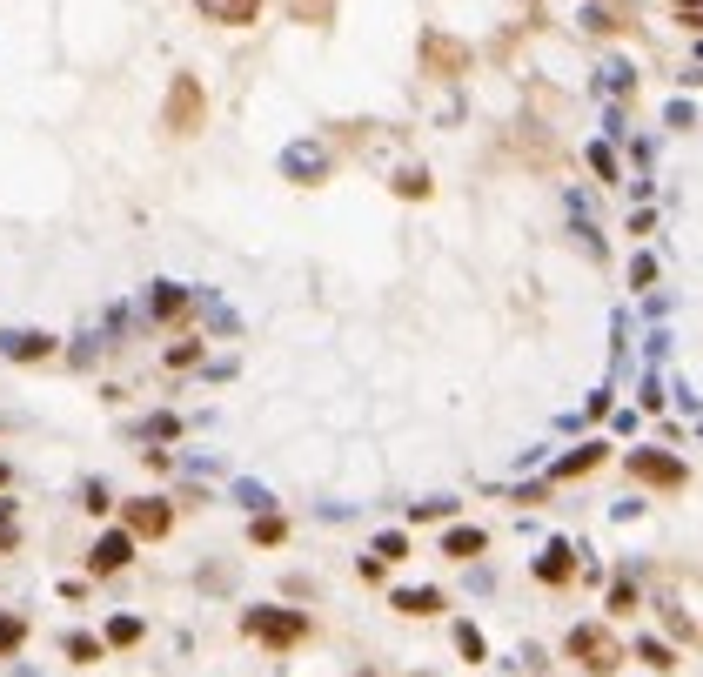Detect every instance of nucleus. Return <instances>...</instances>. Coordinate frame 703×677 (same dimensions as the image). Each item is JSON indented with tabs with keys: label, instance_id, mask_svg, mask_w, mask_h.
Returning <instances> with one entry per match:
<instances>
[{
	"label": "nucleus",
	"instance_id": "obj_1",
	"mask_svg": "<svg viewBox=\"0 0 703 677\" xmlns=\"http://www.w3.org/2000/svg\"><path fill=\"white\" fill-rule=\"evenodd\" d=\"M161 121H168V135H195L201 121H208V94H201L195 74H175V88H168V108H161Z\"/></svg>",
	"mask_w": 703,
	"mask_h": 677
},
{
	"label": "nucleus",
	"instance_id": "obj_2",
	"mask_svg": "<svg viewBox=\"0 0 703 677\" xmlns=\"http://www.w3.org/2000/svg\"><path fill=\"white\" fill-rule=\"evenodd\" d=\"M563 651H570L576 664H590V671H616V664H623V644H616L610 631H596V624H576Z\"/></svg>",
	"mask_w": 703,
	"mask_h": 677
},
{
	"label": "nucleus",
	"instance_id": "obj_3",
	"mask_svg": "<svg viewBox=\"0 0 703 677\" xmlns=\"http://www.w3.org/2000/svg\"><path fill=\"white\" fill-rule=\"evenodd\" d=\"M248 637H262V644L288 651V644H302V637H308V617H302V610H248Z\"/></svg>",
	"mask_w": 703,
	"mask_h": 677
},
{
	"label": "nucleus",
	"instance_id": "obj_4",
	"mask_svg": "<svg viewBox=\"0 0 703 677\" xmlns=\"http://www.w3.org/2000/svg\"><path fill=\"white\" fill-rule=\"evenodd\" d=\"M630 476H643V483H663V490H677V483H683V476H690V470H683L677 456H657V450H630Z\"/></svg>",
	"mask_w": 703,
	"mask_h": 677
},
{
	"label": "nucleus",
	"instance_id": "obj_5",
	"mask_svg": "<svg viewBox=\"0 0 703 677\" xmlns=\"http://www.w3.org/2000/svg\"><path fill=\"white\" fill-rule=\"evenodd\" d=\"M201 21H221V27H255L262 21V0H195Z\"/></svg>",
	"mask_w": 703,
	"mask_h": 677
},
{
	"label": "nucleus",
	"instance_id": "obj_6",
	"mask_svg": "<svg viewBox=\"0 0 703 677\" xmlns=\"http://www.w3.org/2000/svg\"><path fill=\"white\" fill-rule=\"evenodd\" d=\"M168 523H175V517H168V503H148V497L128 503V537H161Z\"/></svg>",
	"mask_w": 703,
	"mask_h": 677
},
{
	"label": "nucleus",
	"instance_id": "obj_7",
	"mask_svg": "<svg viewBox=\"0 0 703 677\" xmlns=\"http://www.w3.org/2000/svg\"><path fill=\"white\" fill-rule=\"evenodd\" d=\"M422 54H429V68H436V74H462V68H469V47L442 41V34H422Z\"/></svg>",
	"mask_w": 703,
	"mask_h": 677
},
{
	"label": "nucleus",
	"instance_id": "obj_8",
	"mask_svg": "<svg viewBox=\"0 0 703 677\" xmlns=\"http://www.w3.org/2000/svg\"><path fill=\"white\" fill-rule=\"evenodd\" d=\"M128 557H134V537H101L94 543V577H114V570H128Z\"/></svg>",
	"mask_w": 703,
	"mask_h": 677
},
{
	"label": "nucleus",
	"instance_id": "obj_9",
	"mask_svg": "<svg viewBox=\"0 0 703 677\" xmlns=\"http://www.w3.org/2000/svg\"><path fill=\"white\" fill-rule=\"evenodd\" d=\"M536 577H543V584H570V577H576V550H570V543H550L543 564H536Z\"/></svg>",
	"mask_w": 703,
	"mask_h": 677
},
{
	"label": "nucleus",
	"instance_id": "obj_10",
	"mask_svg": "<svg viewBox=\"0 0 703 677\" xmlns=\"http://www.w3.org/2000/svg\"><path fill=\"white\" fill-rule=\"evenodd\" d=\"M396 610H402V617H436L442 590H396Z\"/></svg>",
	"mask_w": 703,
	"mask_h": 677
},
{
	"label": "nucleus",
	"instance_id": "obj_11",
	"mask_svg": "<svg viewBox=\"0 0 703 677\" xmlns=\"http://www.w3.org/2000/svg\"><path fill=\"white\" fill-rule=\"evenodd\" d=\"M288 21H302V27H329V21H335V0H288Z\"/></svg>",
	"mask_w": 703,
	"mask_h": 677
},
{
	"label": "nucleus",
	"instance_id": "obj_12",
	"mask_svg": "<svg viewBox=\"0 0 703 677\" xmlns=\"http://www.w3.org/2000/svg\"><path fill=\"white\" fill-rule=\"evenodd\" d=\"M442 550L469 564V557H483V530H449V543H442Z\"/></svg>",
	"mask_w": 703,
	"mask_h": 677
},
{
	"label": "nucleus",
	"instance_id": "obj_13",
	"mask_svg": "<svg viewBox=\"0 0 703 677\" xmlns=\"http://www.w3.org/2000/svg\"><path fill=\"white\" fill-rule=\"evenodd\" d=\"M396 195H429V175H422V168H396Z\"/></svg>",
	"mask_w": 703,
	"mask_h": 677
},
{
	"label": "nucleus",
	"instance_id": "obj_14",
	"mask_svg": "<svg viewBox=\"0 0 703 677\" xmlns=\"http://www.w3.org/2000/svg\"><path fill=\"white\" fill-rule=\"evenodd\" d=\"M67 657H74V664H101V644H94V637H67Z\"/></svg>",
	"mask_w": 703,
	"mask_h": 677
},
{
	"label": "nucleus",
	"instance_id": "obj_15",
	"mask_svg": "<svg viewBox=\"0 0 703 677\" xmlns=\"http://www.w3.org/2000/svg\"><path fill=\"white\" fill-rule=\"evenodd\" d=\"M181 309H188V295H181V289H161V295H154V316H181Z\"/></svg>",
	"mask_w": 703,
	"mask_h": 677
},
{
	"label": "nucleus",
	"instance_id": "obj_16",
	"mask_svg": "<svg viewBox=\"0 0 703 677\" xmlns=\"http://www.w3.org/2000/svg\"><path fill=\"white\" fill-rule=\"evenodd\" d=\"M288 175H322V155H308V148H295V155H288Z\"/></svg>",
	"mask_w": 703,
	"mask_h": 677
},
{
	"label": "nucleus",
	"instance_id": "obj_17",
	"mask_svg": "<svg viewBox=\"0 0 703 677\" xmlns=\"http://www.w3.org/2000/svg\"><path fill=\"white\" fill-rule=\"evenodd\" d=\"M282 537H288L282 517H262V523H255V543H282Z\"/></svg>",
	"mask_w": 703,
	"mask_h": 677
},
{
	"label": "nucleus",
	"instance_id": "obj_18",
	"mask_svg": "<svg viewBox=\"0 0 703 677\" xmlns=\"http://www.w3.org/2000/svg\"><path fill=\"white\" fill-rule=\"evenodd\" d=\"M21 637H27V624H21V617H0V651H14Z\"/></svg>",
	"mask_w": 703,
	"mask_h": 677
},
{
	"label": "nucleus",
	"instance_id": "obj_19",
	"mask_svg": "<svg viewBox=\"0 0 703 677\" xmlns=\"http://www.w3.org/2000/svg\"><path fill=\"white\" fill-rule=\"evenodd\" d=\"M134 637H141V624H134V617H121V624L108 631V644H134Z\"/></svg>",
	"mask_w": 703,
	"mask_h": 677
},
{
	"label": "nucleus",
	"instance_id": "obj_20",
	"mask_svg": "<svg viewBox=\"0 0 703 677\" xmlns=\"http://www.w3.org/2000/svg\"><path fill=\"white\" fill-rule=\"evenodd\" d=\"M590 168H596V175H610V181H616V155H610V148H590Z\"/></svg>",
	"mask_w": 703,
	"mask_h": 677
},
{
	"label": "nucleus",
	"instance_id": "obj_21",
	"mask_svg": "<svg viewBox=\"0 0 703 677\" xmlns=\"http://www.w3.org/2000/svg\"><path fill=\"white\" fill-rule=\"evenodd\" d=\"M583 470H596V450H576L570 463H563V476H583Z\"/></svg>",
	"mask_w": 703,
	"mask_h": 677
},
{
	"label": "nucleus",
	"instance_id": "obj_22",
	"mask_svg": "<svg viewBox=\"0 0 703 677\" xmlns=\"http://www.w3.org/2000/svg\"><path fill=\"white\" fill-rule=\"evenodd\" d=\"M14 543V510H0V550Z\"/></svg>",
	"mask_w": 703,
	"mask_h": 677
},
{
	"label": "nucleus",
	"instance_id": "obj_23",
	"mask_svg": "<svg viewBox=\"0 0 703 677\" xmlns=\"http://www.w3.org/2000/svg\"><path fill=\"white\" fill-rule=\"evenodd\" d=\"M677 7H683V14H697V0H677Z\"/></svg>",
	"mask_w": 703,
	"mask_h": 677
},
{
	"label": "nucleus",
	"instance_id": "obj_24",
	"mask_svg": "<svg viewBox=\"0 0 703 677\" xmlns=\"http://www.w3.org/2000/svg\"><path fill=\"white\" fill-rule=\"evenodd\" d=\"M0 483H7V463H0Z\"/></svg>",
	"mask_w": 703,
	"mask_h": 677
}]
</instances>
